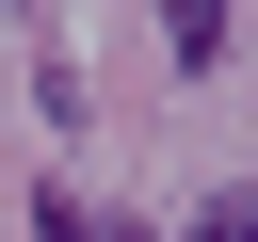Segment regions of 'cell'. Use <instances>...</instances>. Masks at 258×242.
Wrapping results in <instances>:
<instances>
[{
	"instance_id": "1",
	"label": "cell",
	"mask_w": 258,
	"mask_h": 242,
	"mask_svg": "<svg viewBox=\"0 0 258 242\" xmlns=\"http://www.w3.org/2000/svg\"><path fill=\"white\" fill-rule=\"evenodd\" d=\"M161 32H177V65H226V0H161Z\"/></svg>"
},
{
	"instance_id": "2",
	"label": "cell",
	"mask_w": 258,
	"mask_h": 242,
	"mask_svg": "<svg viewBox=\"0 0 258 242\" xmlns=\"http://www.w3.org/2000/svg\"><path fill=\"white\" fill-rule=\"evenodd\" d=\"M177 242H258V194H210V210H194Z\"/></svg>"
},
{
	"instance_id": "3",
	"label": "cell",
	"mask_w": 258,
	"mask_h": 242,
	"mask_svg": "<svg viewBox=\"0 0 258 242\" xmlns=\"http://www.w3.org/2000/svg\"><path fill=\"white\" fill-rule=\"evenodd\" d=\"M32 242H97V226H81V210H64V194H48V210H32Z\"/></svg>"
},
{
	"instance_id": "4",
	"label": "cell",
	"mask_w": 258,
	"mask_h": 242,
	"mask_svg": "<svg viewBox=\"0 0 258 242\" xmlns=\"http://www.w3.org/2000/svg\"><path fill=\"white\" fill-rule=\"evenodd\" d=\"M97 242H145V226H97Z\"/></svg>"
}]
</instances>
